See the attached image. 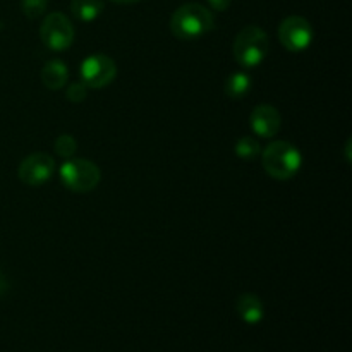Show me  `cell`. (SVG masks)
Wrapping results in <instances>:
<instances>
[{
	"instance_id": "14",
	"label": "cell",
	"mask_w": 352,
	"mask_h": 352,
	"mask_svg": "<svg viewBox=\"0 0 352 352\" xmlns=\"http://www.w3.org/2000/svg\"><path fill=\"white\" fill-rule=\"evenodd\" d=\"M236 155L241 158V160H254L256 157H260L261 146L258 143L256 138L253 136H244L241 140H237L236 143Z\"/></svg>"
},
{
	"instance_id": "9",
	"label": "cell",
	"mask_w": 352,
	"mask_h": 352,
	"mask_svg": "<svg viewBox=\"0 0 352 352\" xmlns=\"http://www.w3.org/2000/svg\"><path fill=\"white\" fill-rule=\"evenodd\" d=\"M251 129L260 138H274L280 129V113L272 105H258L251 112Z\"/></svg>"
},
{
	"instance_id": "8",
	"label": "cell",
	"mask_w": 352,
	"mask_h": 352,
	"mask_svg": "<svg viewBox=\"0 0 352 352\" xmlns=\"http://www.w3.org/2000/svg\"><path fill=\"white\" fill-rule=\"evenodd\" d=\"M55 172V162L48 153H33L21 162L17 175L28 186H41L50 181Z\"/></svg>"
},
{
	"instance_id": "7",
	"label": "cell",
	"mask_w": 352,
	"mask_h": 352,
	"mask_svg": "<svg viewBox=\"0 0 352 352\" xmlns=\"http://www.w3.org/2000/svg\"><path fill=\"white\" fill-rule=\"evenodd\" d=\"M278 40L289 52L306 50L313 41V28L302 16H289L278 26Z\"/></svg>"
},
{
	"instance_id": "11",
	"label": "cell",
	"mask_w": 352,
	"mask_h": 352,
	"mask_svg": "<svg viewBox=\"0 0 352 352\" xmlns=\"http://www.w3.org/2000/svg\"><path fill=\"white\" fill-rule=\"evenodd\" d=\"M69 79L67 64L62 60H48L41 69V81L52 91L64 88Z\"/></svg>"
},
{
	"instance_id": "4",
	"label": "cell",
	"mask_w": 352,
	"mask_h": 352,
	"mask_svg": "<svg viewBox=\"0 0 352 352\" xmlns=\"http://www.w3.org/2000/svg\"><path fill=\"white\" fill-rule=\"evenodd\" d=\"M100 168L85 158L67 160L60 167V181L69 191L89 192L100 184Z\"/></svg>"
},
{
	"instance_id": "10",
	"label": "cell",
	"mask_w": 352,
	"mask_h": 352,
	"mask_svg": "<svg viewBox=\"0 0 352 352\" xmlns=\"http://www.w3.org/2000/svg\"><path fill=\"white\" fill-rule=\"evenodd\" d=\"M236 309L239 318L243 320V322H246L248 325H258L265 316L263 302H261V299L254 294L239 296Z\"/></svg>"
},
{
	"instance_id": "1",
	"label": "cell",
	"mask_w": 352,
	"mask_h": 352,
	"mask_svg": "<svg viewBox=\"0 0 352 352\" xmlns=\"http://www.w3.org/2000/svg\"><path fill=\"white\" fill-rule=\"evenodd\" d=\"M215 28L212 10L201 3H184L170 17V30L179 40H198Z\"/></svg>"
},
{
	"instance_id": "16",
	"label": "cell",
	"mask_w": 352,
	"mask_h": 352,
	"mask_svg": "<svg viewBox=\"0 0 352 352\" xmlns=\"http://www.w3.org/2000/svg\"><path fill=\"white\" fill-rule=\"evenodd\" d=\"M48 0H21V9L28 19H38L45 14Z\"/></svg>"
},
{
	"instance_id": "2",
	"label": "cell",
	"mask_w": 352,
	"mask_h": 352,
	"mask_svg": "<svg viewBox=\"0 0 352 352\" xmlns=\"http://www.w3.org/2000/svg\"><path fill=\"white\" fill-rule=\"evenodd\" d=\"M261 164L270 177L287 181L299 172L302 157L294 144L287 141H274L261 153Z\"/></svg>"
},
{
	"instance_id": "13",
	"label": "cell",
	"mask_w": 352,
	"mask_h": 352,
	"mask_svg": "<svg viewBox=\"0 0 352 352\" xmlns=\"http://www.w3.org/2000/svg\"><path fill=\"white\" fill-rule=\"evenodd\" d=\"M253 88V81H251L250 74L246 72H234L227 78L223 89H226V95L230 96L234 100H241L244 96H248V93Z\"/></svg>"
},
{
	"instance_id": "3",
	"label": "cell",
	"mask_w": 352,
	"mask_h": 352,
	"mask_svg": "<svg viewBox=\"0 0 352 352\" xmlns=\"http://www.w3.org/2000/svg\"><path fill=\"white\" fill-rule=\"evenodd\" d=\"M234 58L246 69L258 67L270 52V41L260 26L243 28L234 40Z\"/></svg>"
},
{
	"instance_id": "18",
	"label": "cell",
	"mask_w": 352,
	"mask_h": 352,
	"mask_svg": "<svg viewBox=\"0 0 352 352\" xmlns=\"http://www.w3.org/2000/svg\"><path fill=\"white\" fill-rule=\"evenodd\" d=\"M206 2L210 3V7H212L213 10H219V12H222V10L229 9L230 3H232V0H206Z\"/></svg>"
},
{
	"instance_id": "17",
	"label": "cell",
	"mask_w": 352,
	"mask_h": 352,
	"mask_svg": "<svg viewBox=\"0 0 352 352\" xmlns=\"http://www.w3.org/2000/svg\"><path fill=\"white\" fill-rule=\"evenodd\" d=\"M86 95H88V86L82 85V82H72L65 91V98L72 103H81L86 98Z\"/></svg>"
},
{
	"instance_id": "12",
	"label": "cell",
	"mask_w": 352,
	"mask_h": 352,
	"mask_svg": "<svg viewBox=\"0 0 352 352\" xmlns=\"http://www.w3.org/2000/svg\"><path fill=\"white\" fill-rule=\"evenodd\" d=\"M103 0H72L71 10L74 14L76 19L82 21V23H91V21L98 19L100 14L103 12Z\"/></svg>"
},
{
	"instance_id": "15",
	"label": "cell",
	"mask_w": 352,
	"mask_h": 352,
	"mask_svg": "<svg viewBox=\"0 0 352 352\" xmlns=\"http://www.w3.org/2000/svg\"><path fill=\"white\" fill-rule=\"evenodd\" d=\"M54 148H55V153H57L58 157L69 158L76 153L78 143H76V140L71 136V134H60V136L57 138V141H55Z\"/></svg>"
},
{
	"instance_id": "5",
	"label": "cell",
	"mask_w": 352,
	"mask_h": 352,
	"mask_svg": "<svg viewBox=\"0 0 352 352\" xmlns=\"http://www.w3.org/2000/svg\"><path fill=\"white\" fill-rule=\"evenodd\" d=\"M40 38L52 52H64L74 41V26L62 12H50L40 28Z\"/></svg>"
},
{
	"instance_id": "6",
	"label": "cell",
	"mask_w": 352,
	"mask_h": 352,
	"mask_svg": "<svg viewBox=\"0 0 352 352\" xmlns=\"http://www.w3.org/2000/svg\"><path fill=\"white\" fill-rule=\"evenodd\" d=\"M81 82L91 89H100L109 86L117 76V65L113 58L109 55L96 54L91 57L85 58L79 69Z\"/></svg>"
},
{
	"instance_id": "19",
	"label": "cell",
	"mask_w": 352,
	"mask_h": 352,
	"mask_svg": "<svg viewBox=\"0 0 352 352\" xmlns=\"http://www.w3.org/2000/svg\"><path fill=\"white\" fill-rule=\"evenodd\" d=\"M110 2H116V3H136L140 0H110Z\"/></svg>"
}]
</instances>
